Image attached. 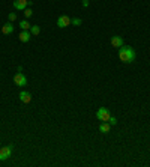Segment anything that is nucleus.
<instances>
[{"mask_svg":"<svg viewBox=\"0 0 150 167\" xmlns=\"http://www.w3.org/2000/svg\"><path fill=\"white\" fill-rule=\"evenodd\" d=\"M135 50L132 48V47H129V45H123V47H120L119 48V57H120V60L122 62H125V63H131V62H134L135 60Z\"/></svg>","mask_w":150,"mask_h":167,"instance_id":"nucleus-1","label":"nucleus"},{"mask_svg":"<svg viewBox=\"0 0 150 167\" xmlns=\"http://www.w3.org/2000/svg\"><path fill=\"white\" fill-rule=\"evenodd\" d=\"M96 118H98L99 121H102V122H108V119L111 118V115H110L108 109H105V107H101V109L96 112Z\"/></svg>","mask_w":150,"mask_h":167,"instance_id":"nucleus-2","label":"nucleus"},{"mask_svg":"<svg viewBox=\"0 0 150 167\" xmlns=\"http://www.w3.org/2000/svg\"><path fill=\"white\" fill-rule=\"evenodd\" d=\"M14 83L17 84V86H20V87H24L27 84V77L23 72H18V74L14 75Z\"/></svg>","mask_w":150,"mask_h":167,"instance_id":"nucleus-3","label":"nucleus"},{"mask_svg":"<svg viewBox=\"0 0 150 167\" xmlns=\"http://www.w3.org/2000/svg\"><path fill=\"white\" fill-rule=\"evenodd\" d=\"M68 26H71V18H69L68 15H60V17L57 18V27H59V29H65V27H68Z\"/></svg>","mask_w":150,"mask_h":167,"instance_id":"nucleus-4","label":"nucleus"},{"mask_svg":"<svg viewBox=\"0 0 150 167\" xmlns=\"http://www.w3.org/2000/svg\"><path fill=\"white\" fill-rule=\"evenodd\" d=\"M30 5H32V0H14V8L17 11H24Z\"/></svg>","mask_w":150,"mask_h":167,"instance_id":"nucleus-5","label":"nucleus"},{"mask_svg":"<svg viewBox=\"0 0 150 167\" xmlns=\"http://www.w3.org/2000/svg\"><path fill=\"white\" fill-rule=\"evenodd\" d=\"M12 155V146H3L0 149V161H6Z\"/></svg>","mask_w":150,"mask_h":167,"instance_id":"nucleus-6","label":"nucleus"},{"mask_svg":"<svg viewBox=\"0 0 150 167\" xmlns=\"http://www.w3.org/2000/svg\"><path fill=\"white\" fill-rule=\"evenodd\" d=\"M20 101L24 102V104H29V102L32 101V95H30L29 92L23 90V92H20Z\"/></svg>","mask_w":150,"mask_h":167,"instance_id":"nucleus-7","label":"nucleus"},{"mask_svg":"<svg viewBox=\"0 0 150 167\" xmlns=\"http://www.w3.org/2000/svg\"><path fill=\"white\" fill-rule=\"evenodd\" d=\"M32 36H33V35L30 33V30H23V32L20 33V36H18V38H20V41H21V42H29Z\"/></svg>","mask_w":150,"mask_h":167,"instance_id":"nucleus-8","label":"nucleus"},{"mask_svg":"<svg viewBox=\"0 0 150 167\" xmlns=\"http://www.w3.org/2000/svg\"><path fill=\"white\" fill-rule=\"evenodd\" d=\"M12 32H14V24H11V23L3 24V27H2V33L3 35H11Z\"/></svg>","mask_w":150,"mask_h":167,"instance_id":"nucleus-9","label":"nucleus"},{"mask_svg":"<svg viewBox=\"0 0 150 167\" xmlns=\"http://www.w3.org/2000/svg\"><path fill=\"white\" fill-rule=\"evenodd\" d=\"M111 45L112 47H116V48L123 47V39H122V36H112L111 38Z\"/></svg>","mask_w":150,"mask_h":167,"instance_id":"nucleus-10","label":"nucleus"},{"mask_svg":"<svg viewBox=\"0 0 150 167\" xmlns=\"http://www.w3.org/2000/svg\"><path fill=\"white\" fill-rule=\"evenodd\" d=\"M110 129H111V126H110L108 122H102V124L99 125V131H101V132H104V134L110 132Z\"/></svg>","mask_w":150,"mask_h":167,"instance_id":"nucleus-11","label":"nucleus"},{"mask_svg":"<svg viewBox=\"0 0 150 167\" xmlns=\"http://www.w3.org/2000/svg\"><path fill=\"white\" fill-rule=\"evenodd\" d=\"M20 27H21V30H30L32 24L27 20H23V21H20Z\"/></svg>","mask_w":150,"mask_h":167,"instance_id":"nucleus-12","label":"nucleus"},{"mask_svg":"<svg viewBox=\"0 0 150 167\" xmlns=\"http://www.w3.org/2000/svg\"><path fill=\"white\" fill-rule=\"evenodd\" d=\"M30 33H32L33 36L39 35V33H41V27H39V26H36V24H33V26L30 27Z\"/></svg>","mask_w":150,"mask_h":167,"instance_id":"nucleus-13","label":"nucleus"},{"mask_svg":"<svg viewBox=\"0 0 150 167\" xmlns=\"http://www.w3.org/2000/svg\"><path fill=\"white\" fill-rule=\"evenodd\" d=\"M32 15H33V11L29 9V8H26V9H24V17H26V18H30Z\"/></svg>","mask_w":150,"mask_h":167,"instance_id":"nucleus-14","label":"nucleus"},{"mask_svg":"<svg viewBox=\"0 0 150 167\" xmlns=\"http://www.w3.org/2000/svg\"><path fill=\"white\" fill-rule=\"evenodd\" d=\"M71 24H74V26H81V18H74V20H71Z\"/></svg>","mask_w":150,"mask_h":167,"instance_id":"nucleus-15","label":"nucleus"},{"mask_svg":"<svg viewBox=\"0 0 150 167\" xmlns=\"http://www.w3.org/2000/svg\"><path fill=\"white\" fill-rule=\"evenodd\" d=\"M17 20V14L15 12H11L9 14V21H15Z\"/></svg>","mask_w":150,"mask_h":167,"instance_id":"nucleus-16","label":"nucleus"},{"mask_svg":"<svg viewBox=\"0 0 150 167\" xmlns=\"http://www.w3.org/2000/svg\"><path fill=\"white\" fill-rule=\"evenodd\" d=\"M108 124H110V125H116V124H117V119H116L114 116H111V118L108 119Z\"/></svg>","mask_w":150,"mask_h":167,"instance_id":"nucleus-17","label":"nucleus"},{"mask_svg":"<svg viewBox=\"0 0 150 167\" xmlns=\"http://www.w3.org/2000/svg\"><path fill=\"white\" fill-rule=\"evenodd\" d=\"M83 6L87 8V6H89V0H83Z\"/></svg>","mask_w":150,"mask_h":167,"instance_id":"nucleus-18","label":"nucleus"}]
</instances>
